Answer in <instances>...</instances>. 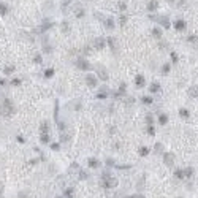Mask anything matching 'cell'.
<instances>
[{
    "label": "cell",
    "mask_w": 198,
    "mask_h": 198,
    "mask_svg": "<svg viewBox=\"0 0 198 198\" xmlns=\"http://www.w3.org/2000/svg\"><path fill=\"white\" fill-rule=\"evenodd\" d=\"M41 143L43 144H46V143H49V136H48V133H41Z\"/></svg>",
    "instance_id": "cell-23"
},
{
    "label": "cell",
    "mask_w": 198,
    "mask_h": 198,
    "mask_svg": "<svg viewBox=\"0 0 198 198\" xmlns=\"http://www.w3.org/2000/svg\"><path fill=\"white\" fill-rule=\"evenodd\" d=\"M184 174H185V177H192L193 176V168H190V166L185 168L184 169Z\"/></svg>",
    "instance_id": "cell-19"
},
{
    "label": "cell",
    "mask_w": 198,
    "mask_h": 198,
    "mask_svg": "<svg viewBox=\"0 0 198 198\" xmlns=\"http://www.w3.org/2000/svg\"><path fill=\"white\" fill-rule=\"evenodd\" d=\"M174 176H176L177 179H184V177H185L184 169H176V171H174Z\"/></svg>",
    "instance_id": "cell-17"
},
{
    "label": "cell",
    "mask_w": 198,
    "mask_h": 198,
    "mask_svg": "<svg viewBox=\"0 0 198 198\" xmlns=\"http://www.w3.org/2000/svg\"><path fill=\"white\" fill-rule=\"evenodd\" d=\"M169 2H176V0H169Z\"/></svg>",
    "instance_id": "cell-48"
},
{
    "label": "cell",
    "mask_w": 198,
    "mask_h": 198,
    "mask_svg": "<svg viewBox=\"0 0 198 198\" xmlns=\"http://www.w3.org/2000/svg\"><path fill=\"white\" fill-rule=\"evenodd\" d=\"M93 46H95L98 51L103 49V48H105V41H103V38H97L95 41H93Z\"/></svg>",
    "instance_id": "cell-11"
},
{
    "label": "cell",
    "mask_w": 198,
    "mask_h": 198,
    "mask_svg": "<svg viewBox=\"0 0 198 198\" xmlns=\"http://www.w3.org/2000/svg\"><path fill=\"white\" fill-rule=\"evenodd\" d=\"M188 95H190L192 98H196L198 97V87L196 86H192L190 89H188Z\"/></svg>",
    "instance_id": "cell-12"
},
{
    "label": "cell",
    "mask_w": 198,
    "mask_h": 198,
    "mask_svg": "<svg viewBox=\"0 0 198 198\" xmlns=\"http://www.w3.org/2000/svg\"><path fill=\"white\" fill-rule=\"evenodd\" d=\"M59 198H62V196H59Z\"/></svg>",
    "instance_id": "cell-49"
},
{
    "label": "cell",
    "mask_w": 198,
    "mask_h": 198,
    "mask_svg": "<svg viewBox=\"0 0 198 198\" xmlns=\"http://www.w3.org/2000/svg\"><path fill=\"white\" fill-rule=\"evenodd\" d=\"M0 13H2V14H6V13H8V6L3 5V3H0Z\"/></svg>",
    "instance_id": "cell-24"
},
{
    "label": "cell",
    "mask_w": 198,
    "mask_h": 198,
    "mask_svg": "<svg viewBox=\"0 0 198 198\" xmlns=\"http://www.w3.org/2000/svg\"><path fill=\"white\" fill-rule=\"evenodd\" d=\"M106 27H108V29H112V27H114V21H112L111 17H109V19H106Z\"/></svg>",
    "instance_id": "cell-27"
},
{
    "label": "cell",
    "mask_w": 198,
    "mask_h": 198,
    "mask_svg": "<svg viewBox=\"0 0 198 198\" xmlns=\"http://www.w3.org/2000/svg\"><path fill=\"white\" fill-rule=\"evenodd\" d=\"M79 179H87V173L86 171H79Z\"/></svg>",
    "instance_id": "cell-35"
},
{
    "label": "cell",
    "mask_w": 198,
    "mask_h": 198,
    "mask_svg": "<svg viewBox=\"0 0 198 198\" xmlns=\"http://www.w3.org/2000/svg\"><path fill=\"white\" fill-rule=\"evenodd\" d=\"M119 21H120V25H124V24L127 22V17H125V16H120V19H119Z\"/></svg>",
    "instance_id": "cell-36"
},
{
    "label": "cell",
    "mask_w": 198,
    "mask_h": 198,
    "mask_svg": "<svg viewBox=\"0 0 198 198\" xmlns=\"http://www.w3.org/2000/svg\"><path fill=\"white\" fill-rule=\"evenodd\" d=\"M141 100H143L144 105H150V103H152V98H150V97H143Z\"/></svg>",
    "instance_id": "cell-28"
},
{
    "label": "cell",
    "mask_w": 198,
    "mask_h": 198,
    "mask_svg": "<svg viewBox=\"0 0 198 198\" xmlns=\"http://www.w3.org/2000/svg\"><path fill=\"white\" fill-rule=\"evenodd\" d=\"M17 141H19V143H24V141H25V139H24L22 136H17Z\"/></svg>",
    "instance_id": "cell-44"
},
{
    "label": "cell",
    "mask_w": 198,
    "mask_h": 198,
    "mask_svg": "<svg viewBox=\"0 0 198 198\" xmlns=\"http://www.w3.org/2000/svg\"><path fill=\"white\" fill-rule=\"evenodd\" d=\"M41 133H48V130H49V124L48 122H41Z\"/></svg>",
    "instance_id": "cell-18"
},
{
    "label": "cell",
    "mask_w": 198,
    "mask_h": 198,
    "mask_svg": "<svg viewBox=\"0 0 198 198\" xmlns=\"http://www.w3.org/2000/svg\"><path fill=\"white\" fill-rule=\"evenodd\" d=\"M169 68H171V65H169V63H165V65H163V68H162V71L166 74V73L169 71Z\"/></svg>",
    "instance_id": "cell-31"
},
{
    "label": "cell",
    "mask_w": 198,
    "mask_h": 198,
    "mask_svg": "<svg viewBox=\"0 0 198 198\" xmlns=\"http://www.w3.org/2000/svg\"><path fill=\"white\" fill-rule=\"evenodd\" d=\"M0 84H3V81H2V79H0Z\"/></svg>",
    "instance_id": "cell-47"
},
{
    "label": "cell",
    "mask_w": 198,
    "mask_h": 198,
    "mask_svg": "<svg viewBox=\"0 0 198 198\" xmlns=\"http://www.w3.org/2000/svg\"><path fill=\"white\" fill-rule=\"evenodd\" d=\"M3 71H5V74H11V73L14 71V67H5Z\"/></svg>",
    "instance_id": "cell-29"
},
{
    "label": "cell",
    "mask_w": 198,
    "mask_h": 198,
    "mask_svg": "<svg viewBox=\"0 0 198 198\" xmlns=\"http://www.w3.org/2000/svg\"><path fill=\"white\" fill-rule=\"evenodd\" d=\"M157 8H158V2H157V0H150V2L147 3V10H149L150 13H154Z\"/></svg>",
    "instance_id": "cell-9"
},
{
    "label": "cell",
    "mask_w": 198,
    "mask_h": 198,
    "mask_svg": "<svg viewBox=\"0 0 198 198\" xmlns=\"http://www.w3.org/2000/svg\"><path fill=\"white\" fill-rule=\"evenodd\" d=\"M95 70H97V74H98V78L101 81H106L108 79V71H106V68L103 67V65H97Z\"/></svg>",
    "instance_id": "cell-3"
},
{
    "label": "cell",
    "mask_w": 198,
    "mask_h": 198,
    "mask_svg": "<svg viewBox=\"0 0 198 198\" xmlns=\"http://www.w3.org/2000/svg\"><path fill=\"white\" fill-rule=\"evenodd\" d=\"M147 154H149V147H146V146L139 147V155H141V157H146Z\"/></svg>",
    "instance_id": "cell-16"
},
{
    "label": "cell",
    "mask_w": 198,
    "mask_h": 198,
    "mask_svg": "<svg viewBox=\"0 0 198 198\" xmlns=\"http://www.w3.org/2000/svg\"><path fill=\"white\" fill-rule=\"evenodd\" d=\"M174 29H176L177 32L185 30V21H184V19H177V21L174 22Z\"/></svg>",
    "instance_id": "cell-7"
},
{
    "label": "cell",
    "mask_w": 198,
    "mask_h": 198,
    "mask_svg": "<svg viewBox=\"0 0 198 198\" xmlns=\"http://www.w3.org/2000/svg\"><path fill=\"white\" fill-rule=\"evenodd\" d=\"M65 196H67V198H71V196H73V188H65Z\"/></svg>",
    "instance_id": "cell-26"
},
{
    "label": "cell",
    "mask_w": 198,
    "mask_h": 198,
    "mask_svg": "<svg viewBox=\"0 0 198 198\" xmlns=\"http://www.w3.org/2000/svg\"><path fill=\"white\" fill-rule=\"evenodd\" d=\"M169 57H171L173 63H177V54L176 52H171V54H169Z\"/></svg>",
    "instance_id": "cell-30"
},
{
    "label": "cell",
    "mask_w": 198,
    "mask_h": 198,
    "mask_svg": "<svg viewBox=\"0 0 198 198\" xmlns=\"http://www.w3.org/2000/svg\"><path fill=\"white\" fill-rule=\"evenodd\" d=\"M125 87H127V86H125V82H122L120 86H119V93H124V92H125Z\"/></svg>",
    "instance_id": "cell-33"
},
{
    "label": "cell",
    "mask_w": 198,
    "mask_h": 198,
    "mask_svg": "<svg viewBox=\"0 0 198 198\" xmlns=\"http://www.w3.org/2000/svg\"><path fill=\"white\" fill-rule=\"evenodd\" d=\"M78 68H81V70H89V68H90V65L87 63V60L79 59V60H78Z\"/></svg>",
    "instance_id": "cell-10"
},
{
    "label": "cell",
    "mask_w": 198,
    "mask_h": 198,
    "mask_svg": "<svg viewBox=\"0 0 198 198\" xmlns=\"http://www.w3.org/2000/svg\"><path fill=\"white\" fill-rule=\"evenodd\" d=\"M0 198H2V196H0Z\"/></svg>",
    "instance_id": "cell-50"
},
{
    "label": "cell",
    "mask_w": 198,
    "mask_h": 198,
    "mask_svg": "<svg viewBox=\"0 0 198 198\" xmlns=\"http://www.w3.org/2000/svg\"><path fill=\"white\" fill-rule=\"evenodd\" d=\"M135 84H136V87H144L146 81H144V76H143V74H138V76L135 78Z\"/></svg>",
    "instance_id": "cell-8"
},
{
    "label": "cell",
    "mask_w": 198,
    "mask_h": 198,
    "mask_svg": "<svg viewBox=\"0 0 198 198\" xmlns=\"http://www.w3.org/2000/svg\"><path fill=\"white\" fill-rule=\"evenodd\" d=\"M188 114H190V112H188V109H187V108H181V109H179V116H181L182 119H187V117H188Z\"/></svg>",
    "instance_id": "cell-14"
},
{
    "label": "cell",
    "mask_w": 198,
    "mask_h": 198,
    "mask_svg": "<svg viewBox=\"0 0 198 198\" xmlns=\"http://www.w3.org/2000/svg\"><path fill=\"white\" fill-rule=\"evenodd\" d=\"M86 84H87L89 87H97V76L87 74V76H86Z\"/></svg>",
    "instance_id": "cell-5"
},
{
    "label": "cell",
    "mask_w": 198,
    "mask_h": 198,
    "mask_svg": "<svg viewBox=\"0 0 198 198\" xmlns=\"http://www.w3.org/2000/svg\"><path fill=\"white\" fill-rule=\"evenodd\" d=\"M158 90H160L158 82H152V84H150V92H158Z\"/></svg>",
    "instance_id": "cell-22"
},
{
    "label": "cell",
    "mask_w": 198,
    "mask_h": 198,
    "mask_svg": "<svg viewBox=\"0 0 198 198\" xmlns=\"http://www.w3.org/2000/svg\"><path fill=\"white\" fill-rule=\"evenodd\" d=\"M3 116H11L13 112H14V108H13V105H11V101L10 100H5L3 101Z\"/></svg>",
    "instance_id": "cell-2"
},
{
    "label": "cell",
    "mask_w": 198,
    "mask_h": 198,
    "mask_svg": "<svg viewBox=\"0 0 198 198\" xmlns=\"http://www.w3.org/2000/svg\"><path fill=\"white\" fill-rule=\"evenodd\" d=\"M146 122H147L149 125H152V116H147V117H146Z\"/></svg>",
    "instance_id": "cell-40"
},
{
    "label": "cell",
    "mask_w": 198,
    "mask_h": 198,
    "mask_svg": "<svg viewBox=\"0 0 198 198\" xmlns=\"http://www.w3.org/2000/svg\"><path fill=\"white\" fill-rule=\"evenodd\" d=\"M52 74H54V70H52V68H48V70L44 71V76H46V78H51Z\"/></svg>",
    "instance_id": "cell-25"
},
{
    "label": "cell",
    "mask_w": 198,
    "mask_h": 198,
    "mask_svg": "<svg viewBox=\"0 0 198 198\" xmlns=\"http://www.w3.org/2000/svg\"><path fill=\"white\" fill-rule=\"evenodd\" d=\"M131 198H144V195H133Z\"/></svg>",
    "instance_id": "cell-45"
},
{
    "label": "cell",
    "mask_w": 198,
    "mask_h": 198,
    "mask_svg": "<svg viewBox=\"0 0 198 198\" xmlns=\"http://www.w3.org/2000/svg\"><path fill=\"white\" fill-rule=\"evenodd\" d=\"M174 154L173 152H165L163 154V163L166 165V166H173V163H174Z\"/></svg>",
    "instance_id": "cell-4"
},
{
    "label": "cell",
    "mask_w": 198,
    "mask_h": 198,
    "mask_svg": "<svg viewBox=\"0 0 198 198\" xmlns=\"http://www.w3.org/2000/svg\"><path fill=\"white\" fill-rule=\"evenodd\" d=\"M117 184H119V181L114 177V176H109V174H103V182H101V185L105 187V188H114V187H117Z\"/></svg>",
    "instance_id": "cell-1"
},
{
    "label": "cell",
    "mask_w": 198,
    "mask_h": 198,
    "mask_svg": "<svg viewBox=\"0 0 198 198\" xmlns=\"http://www.w3.org/2000/svg\"><path fill=\"white\" fill-rule=\"evenodd\" d=\"M143 185H144V177H141V181H139V184H138L139 190H141V188H143Z\"/></svg>",
    "instance_id": "cell-39"
},
{
    "label": "cell",
    "mask_w": 198,
    "mask_h": 198,
    "mask_svg": "<svg viewBox=\"0 0 198 198\" xmlns=\"http://www.w3.org/2000/svg\"><path fill=\"white\" fill-rule=\"evenodd\" d=\"M119 8H120V10H125V3L120 2V3H119Z\"/></svg>",
    "instance_id": "cell-43"
},
{
    "label": "cell",
    "mask_w": 198,
    "mask_h": 198,
    "mask_svg": "<svg viewBox=\"0 0 198 198\" xmlns=\"http://www.w3.org/2000/svg\"><path fill=\"white\" fill-rule=\"evenodd\" d=\"M89 166H90V168H98V166H100V160H97V158H89Z\"/></svg>",
    "instance_id": "cell-13"
},
{
    "label": "cell",
    "mask_w": 198,
    "mask_h": 198,
    "mask_svg": "<svg viewBox=\"0 0 198 198\" xmlns=\"http://www.w3.org/2000/svg\"><path fill=\"white\" fill-rule=\"evenodd\" d=\"M11 84H13V86H19V84H21V79H13Z\"/></svg>",
    "instance_id": "cell-37"
},
{
    "label": "cell",
    "mask_w": 198,
    "mask_h": 198,
    "mask_svg": "<svg viewBox=\"0 0 198 198\" xmlns=\"http://www.w3.org/2000/svg\"><path fill=\"white\" fill-rule=\"evenodd\" d=\"M97 98H100V100L106 98V92H100V93H97Z\"/></svg>",
    "instance_id": "cell-34"
},
{
    "label": "cell",
    "mask_w": 198,
    "mask_h": 198,
    "mask_svg": "<svg viewBox=\"0 0 198 198\" xmlns=\"http://www.w3.org/2000/svg\"><path fill=\"white\" fill-rule=\"evenodd\" d=\"M154 150H155L157 154L163 152V144H160V143H155V146H154Z\"/></svg>",
    "instance_id": "cell-20"
},
{
    "label": "cell",
    "mask_w": 198,
    "mask_h": 198,
    "mask_svg": "<svg viewBox=\"0 0 198 198\" xmlns=\"http://www.w3.org/2000/svg\"><path fill=\"white\" fill-rule=\"evenodd\" d=\"M152 33H154V36H155V38H162V30H160L158 27H155V29L152 30Z\"/></svg>",
    "instance_id": "cell-21"
},
{
    "label": "cell",
    "mask_w": 198,
    "mask_h": 198,
    "mask_svg": "<svg viewBox=\"0 0 198 198\" xmlns=\"http://www.w3.org/2000/svg\"><path fill=\"white\" fill-rule=\"evenodd\" d=\"M152 19H157V21H158V24H163L165 29H168V27H169V21H168V17H166V16H160V17L152 16Z\"/></svg>",
    "instance_id": "cell-6"
},
{
    "label": "cell",
    "mask_w": 198,
    "mask_h": 198,
    "mask_svg": "<svg viewBox=\"0 0 198 198\" xmlns=\"http://www.w3.org/2000/svg\"><path fill=\"white\" fill-rule=\"evenodd\" d=\"M2 192H3V184L0 182V193H2Z\"/></svg>",
    "instance_id": "cell-46"
},
{
    "label": "cell",
    "mask_w": 198,
    "mask_h": 198,
    "mask_svg": "<svg viewBox=\"0 0 198 198\" xmlns=\"http://www.w3.org/2000/svg\"><path fill=\"white\" fill-rule=\"evenodd\" d=\"M147 133H149V135H155V128H154L152 125H149V127H147Z\"/></svg>",
    "instance_id": "cell-32"
},
{
    "label": "cell",
    "mask_w": 198,
    "mask_h": 198,
    "mask_svg": "<svg viewBox=\"0 0 198 198\" xmlns=\"http://www.w3.org/2000/svg\"><path fill=\"white\" fill-rule=\"evenodd\" d=\"M51 147H52V150H57V149H59L60 146H59V143H54V144H52Z\"/></svg>",
    "instance_id": "cell-41"
},
{
    "label": "cell",
    "mask_w": 198,
    "mask_h": 198,
    "mask_svg": "<svg viewBox=\"0 0 198 198\" xmlns=\"http://www.w3.org/2000/svg\"><path fill=\"white\" fill-rule=\"evenodd\" d=\"M106 163H108L109 166H112V163H114V160H112V158H108V160H106Z\"/></svg>",
    "instance_id": "cell-42"
},
{
    "label": "cell",
    "mask_w": 198,
    "mask_h": 198,
    "mask_svg": "<svg viewBox=\"0 0 198 198\" xmlns=\"http://www.w3.org/2000/svg\"><path fill=\"white\" fill-rule=\"evenodd\" d=\"M166 122H168V116H166V114H160V116H158V124H160V125H165Z\"/></svg>",
    "instance_id": "cell-15"
},
{
    "label": "cell",
    "mask_w": 198,
    "mask_h": 198,
    "mask_svg": "<svg viewBox=\"0 0 198 198\" xmlns=\"http://www.w3.org/2000/svg\"><path fill=\"white\" fill-rule=\"evenodd\" d=\"M35 62H36V63H41V55L36 54V55H35Z\"/></svg>",
    "instance_id": "cell-38"
}]
</instances>
